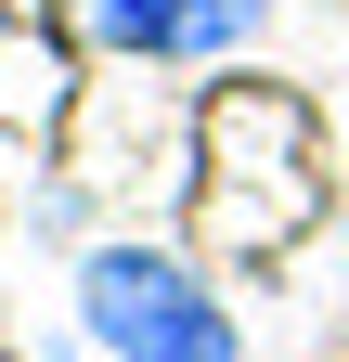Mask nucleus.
Masks as SVG:
<instances>
[{"mask_svg": "<svg viewBox=\"0 0 349 362\" xmlns=\"http://www.w3.org/2000/svg\"><path fill=\"white\" fill-rule=\"evenodd\" d=\"M78 324H91L104 362H246L220 285H194V272L155 259V246H91V272H78Z\"/></svg>", "mask_w": 349, "mask_h": 362, "instance_id": "f03ea898", "label": "nucleus"}, {"mask_svg": "<svg viewBox=\"0 0 349 362\" xmlns=\"http://www.w3.org/2000/svg\"><path fill=\"white\" fill-rule=\"evenodd\" d=\"M324 220V129L297 90L272 78H233L220 104H207V233L233 259H272Z\"/></svg>", "mask_w": 349, "mask_h": 362, "instance_id": "f257e3e1", "label": "nucleus"}, {"mask_svg": "<svg viewBox=\"0 0 349 362\" xmlns=\"http://www.w3.org/2000/svg\"><path fill=\"white\" fill-rule=\"evenodd\" d=\"M272 26V0H182V65H233Z\"/></svg>", "mask_w": 349, "mask_h": 362, "instance_id": "20e7f679", "label": "nucleus"}, {"mask_svg": "<svg viewBox=\"0 0 349 362\" xmlns=\"http://www.w3.org/2000/svg\"><path fill=\"white\" fill-rule=\"evenodd\" d=\"M104 52H143V65H182V0H78Z\"/></svg>", "mask_w": 349, "mask_h": 362, "instance_id": "7ed1b4c3", "label": "nucleus"}]
</instances>
